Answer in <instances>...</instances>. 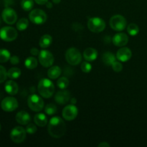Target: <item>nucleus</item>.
Segmentation results:
<instances>
[{
    "mask_svg": "<svg viewBox=\"0 0 147 147\" xmlns=\"http://www.w3.org/2000/svg\"><path fill=\"white\" fill-rule=\"evenodd\" d=\"M78 113V110L77 107L75 105L70 104L68 106H66L63 109L62 115H63V117L65 120L73 121L77 117Z\"/></svg>",
    "mask_w": 147,
    "mask_h": 147,
    "instance_id": "obj_13",
    "label": "nucleus"
},
{
    "mask_svg": "<svg viewBox=\"0 0 147 147\" xmlns=\"http://www.w3.org/2000/svg\"><path fill=\"white\" fill-rule=\"evenodd\" d=\"M28 25V20L26 18H22L17 22V29L20 31H23L27 28Z\"/></svg>",
    "mask_w": 147,
    "mask_h": 147,
    "instance_id": "obj_28",
    "label": "nucleus"
},
{
    "mask_svg": "<svg viewBox=\"0 0 147 147\" xmlns=\"http://www.w3.org/2000/svg\"><path fill=\"white\" fill-rule=\"evenodd\" d=\"M4 89H5V91L9 95L14 96V95H16L18 93L19 86L16 82H14V80H10L6 82L5 86H4Z\"/></svg>",
    "mask_w": 147,
    "mask_h": 147,
    "instance_id": "obj_18",
    "label": "nucleus"
},
{
    "mask_svg": "<svg viewBox=\"0 0 147 147\" xmlns=\"http://www.w3.org/2000/svg\"><path fill=\"white\" fill-rule=\"evenodd\" d=\"M62 73V70L59 66H53L47 71V76L51 80H55L58 78Z\"/></svg>",
    "mask_w": 147,
    "mask_h": 147,
    "instance_id": "obj_20",
    "label": "nucleus"
},
{
    "mask_svg": "<svg viewBox=\"0 0 147 147\" xmlns=\"http://www.w3.org/2000/svg\"><path fill=\"white\" fill-rule=\"evenodd\" d=\"M57 86L60 89H66L69 86V80L66 77H61L57 80Z\"/></svg>",
    "mask_w": 147,
    "mask_h": 147,
    "instance_id": "obj_31",
    "label": "nucleus"
},
{
    "mask_svg": "<svg viewBox=\"0 0 147 147\" xmlns=\"http://www.w3.org/2000/svg\"><path fill=\"white\" fill-rule=\"evenodd\" d=\"M127 32L130 35L135 36L139 32V28L137 24L131 23V24H129V26L127 27Z\"/></svg>",
    "mask_w": 147,
    "mask_h": 147,
    "instance_id": "obj_30",
    "label": "nucleus"
},
{
    "mask_svg": "<svg viewBox=\"0 0 147 147\" xmlns=\"http://www.w3.org/2000/svg\"><path fill=\"white\" fill-rule=\"evenodd\" d=\"M7 77V72L3 66L0 65V83L5 81Z\"/></svg>",
    "mask_w": 147,
    "mask_h": 147,
    "instance_id": "obj_33",
    "label": "nucleus"
},
{
    "mask_svg": "<svg viewBox=\"0 0 147 147\" xmlns=\"http://www.w3.org/2000/svg\"><path fill=\"white\" fill-rule=\"evenodd\" d=\"M112 42L113 45L117 47H123L129 42V37L125 33H117L113 37Z\"/></svg>",
    "mask_w": 147,
    "mask_h": 147,
    "instance_id": "obj_15",
    "label": "nucleus"
},
{
    "mask_svg": "<svg viewBox=\"0 0 147 147\" xmlns=\"http://www.w3.org/2000/svg\"><path fill=\"white\" fill-rule=\"evenodd\" d=\"M21 76V70L18 67H11L7 72V77L11 80L17 79Z\"/></svg>",
    "mask_w": 147,
    "mask_h": 147,
    "instance_id": "obj_25",
    "label": "nucleus"
},
{
    "mask_svg": "<svg viewBox=\"0 0 147 147\" xmlns=\"http://www.w3.org/2000/svg\"><path fill=\"white\" fill-rule=\"evenodd\" d=\"M52 1H53V2L54 3V4H59L60 1H61V0H52Z\"/></svg>",
    "mask_w": 147,
    "mask_h": 147,
    "instance_id": "obj_42",
    "label": "nucleus"
},
{
    "mask_svg": "<svg viewBox=\"0 0 147 147\" xmlns=\"http://www.w3.org/2000/svg\"><path fill=\"white\" fill-rule=\"evenodd\" d=\"M111 67L113 70H114L116 73H119V72L121 71L122 69H123V65H122L121 63L119 61H116V60L112 64Z\"/></svg>",
    "mask_w": 147,
    "mask_h": 147,
    "instance_id": "obj_34",
    "label": "nucleus"
},
{
    "mask_svg": "<svg viewBox=\"0 0 147 147\" xmlns=\"http://www.w3.org/2000/svg\"><path fill=\"white\" fill-rule=\"evenodd\" d=\"M70 103H71V104H76V98H73L70 99Z\"/></svg>",
    "mask_w": 147,
    "mask_h": 147,
    "instance_id": "obj_41",
    "label": "nucleus"
},
{
    "mask_svg": "<svg viewBox=\"0 0 147 147\" xmlns=\"http://www.w3.org/2000/svg\"><path fill=\"white\" fill-rule=\"evenodd\" d=\"M103 63L107 66H111L112 64L116 60V56L111 52H106L102 56Z\"/></svg>",
    "mask_w": 147,
    "mask_h": 147,
    "instance_id": "obj_22",
    "label": "nucleus"
},
{
    "mask_svg": "<svg viewBox=\"0 0 147 147\" xmlns=\"http://www.w3.org/2000/svg\"><path fill=\"white\" fill-rule=\"evenodd\" d=\"M30 20L36 24H44L47 21V14L43 10L40 9H35L30 11L29 14Z\"/></svg>",
    "mask_w": 147,
    "mask_h": 147,
    "instance_id": "obj_7",
    "label": "nucleus"
},
{
    "mask_svg": "<svg viewBox=\"0 0 147 147\" xmlns=\"http://www.w3.org/2000/svg\"><path fill=\"white\" fill-rule=\"evenodd\" d=\"M98 147H110V144L106 142H103L98 144Z\"/></svg>",
    "mask_w": 147,
    "mask_h": 147,
    "instance_id": "obj_39",
    "label": "nucleus"
},
{
    "mask_svg": "<svg viewBox=\"0 0 147 147\" xmlns=\"http://www.w3.org/2000/svg\"><path fill=\"white\" fill-rule=\"evenodd\" d=\"M52 42H53V38L50 34H44L40 39L39 45L42 48H47L52 44Z\"/></svg>",
    "mask_w": 147,
    "mask_h": 147,
    "instance_id": "obj_23",
    "label": "nucleus"
},
{
    "mask_svg": "<svg viewBox=\"0 0 147 147\" xmlns=\"http://www.w3.org/2000/svg\"><path fill=\"white\" fill-rule=\"evenodd\" d=\"M38 58L40 63L44 67H51L54 63L53 55L48 50H43L40 51L38 55Z\"/></svg>",
    "mask_w": 147,
    "mask_h": 147,
    "instance_id": "obj_10",
    "label": "nucleus"
},
{
    "mask_svg": "<svg viewBox=\"0 0 147 147\" xmlns=\"http://www.w3.org/2000/svg\"><path fill=\"white\" fill-rule=\"evenodd\" d=\"M131 50L129 47H121L116 53V58L121 62H127L131 58Z\"/></svg>",
    "mask_w": 147,
    "mask_h": 147,
    "instance_id": "obj_16",
    "label": "nucleus"
},
{
    "mask_svg": "<svg viewBox=\"0 0 147 147\" xmlns=\"http://www.w3.org/2000/svg\"><path fill=\"white\" fill-rule=\"evenodd\" d=\"M30 53H31L32 55L33 56H36V55H39L40 54V51L36 47H32V48L30 50Z\"/></svg>",
    "mask_w": 147,
    "mask_h": 147,
    "instance_id": "obj_37",
    "label": "nucleus"
},
{
    "mask_svg": "<svg viewBox=\"0 0 147 147\" xmlns=\"http://www.w3.org/2000/svg\"><path fill=\"white\" fill-rule=\"evenodd\" d=\"M16 121L21 125H27L31 121V116L27 112L24 111L18 112L16 115Z\"/></svg>",
    "mask_w": 147,
    "mask_h": 147,
    "instance_id": "obj_17",
    "label": "nucleus"
},
{
    "mask_svg": "<svg viewBox=\"0 0 147 147\" xmlns=\"http://www.w3.org/2000/svg\"><path fill=\"white\" fill-rule=\"evenodd\" d=\"M1 17L4 22L8 24H13L17 22V14L13 9L6 7L1 13Z\"/></svg>",
    "mask_w": 147,
    "mask_h": 147,
    "instance_id": "obj_12",
    "label": "nucleus"
},
{
    "mask_svg": "<svg viewBox=\"0 0 147 147\" xmlns=\"http://www.w3.org/2000/svg\"><path fill=\"white\" fill-rule=\"evenodd\" d=\"M1 108L6 112H11L18 108V101L17 99L11 96L4 98L1 103Z\"/></svg>",
    "mask_w": 147,
    "mask_h": 147,
    "instance_id": "obj_11",
    "label": "nucleus"
},
{
    "mask_svg": "<svg viewBox=\"0 0 147 147\" xmlns=\"http://www.w3.org/2000/svg\"><path fill=\"white\" fill-rule=\"evenodd\" d=\"M1 124H0V131H1Z\"/></svg>",
    "mask_w": 147,
    "mask_h": 147,
    "instance_id": "obj_43",
    "label": "nucleus"
},
{
    "mask_svg": "<svg viewBox=\"0 0 147 147\" xmlns=\"http://www.w3.org/2000/svg\"><path fill=\"white\" fill-rule=\"evenodd\" d=\"M17 32L12 27H4L0 30V38L5 42L14 41L17 39Z\"/></svg>",
    "mask_w": 147,
    "mask_h": 147,
    "instance_id": "obj_9",
    "label": "nucleus"
},
{
    "mask_svg": "<svg viewBox=\"0 0 147 147\" xmlns=\"http://www.w3.org/2000/svg\"><path fill=\"white\" fill-rule=\"evenodd\" d=\"M46 6H47V8H52V7H53V4H52V3L49 2V1H47V2L46 3Z\"/></svg>",
    "mask_w": 147,
    "mask_h": 147,
    "instance_id": "obj_40",
    "label": "nucleus"
},
{
    "mask_svg": "<svg viewBox=\"0 0 147 147\" xmlns=\"http://www.w3.org/2000/svg\"><path fill=\"white\" fill-rule=\"evenodd\" d=\"M66 131V125L63 119L59 116L53 117L49 121V134L53 138L59 139L63 137Z\"/></svg>",
    "mask_w": 147,
    "mask_h": 147,
    "instance_id": "obj_1",
    "label": "nucleus"
},
{
    "mask_svg": "<svg viewBox=\"0 0 147 147\" xmlns=\"http://www.w3.org/2000/svg\"><path fill=\"white\" fill-rule=\"evenodd\" d=\"M37 126L34 124H33V123H28V125H27V127H26V131H27V133L30 134H34L37 131Z\"/></svg>",
    "mask_w": 147,
    "mask_h": 147,
    "instance_id": "obj_35",
    "label": "nucleus"
},
{
    "mask_svg": "<svg viewBox=\"0 0 147 147\" xmlns=\"http://www.w3.org/2000/svg\"><path fill=\"white\" fill-rule=\"evenodd\" d=\"M111 27L116 32H121L126 27V20L120 14H116L110 19L109 22Z\"/></svg>",
    "mask_w": 147,
    "mask_h": 147,
    "instance_id": "obj_6",
    "label": "nucleus"
},
{
    "mask_svg": "<svg viewBox=\"0 0 147 147\" xmlns=\"http://www.w3.org/2000/svg\"><path fill=\"white\" fill-rule=\"evenodd\" d=\"M34 1H35L37 4L43 5V4H46V3L48 1V0H34Z\"/></svg>",
    "mask_w": 147,
    "mask_h": 147,
    "instance_id": "obj_38",
    "label": "nucleus"
},
{
    "mask_svg": "<svg viewBox=\"0 0 147 147\" xmlns=\"http://www.w3.org/2000/svg\"><path fill=\"white\" fill-rule=\"evenodd\" d=\"M88 27L92 32L99 33L106 28V22L100 17H93L89 19L88 22Z\"/></svg>",
    "mask_w": 147,
    "mask_h": 147,
    "instance_id": "obj_4",
    "label": "nucleus"
},
{
    "mask_svg": "<svg viewBox=\"0 0 147 147\" xmlns=\"http://www.w3.org/2000/svg\"><path fill=\"white\" fill-rule=\"evenodd\" d=\"M34 123L40 127H44L47 124V116L44 113H37L34 117Z\"/></svg>",
    "mask_w": 147,
    "mask_h": 147,
    "instance_id": "obj_21",
    "label": "nucleus"
},
{
    "mask_svg": "<svg viewBox=\"0 0 147 147\" xmlns=\"http://www.w3.org/2000/svg\"><path fill=\"white\" fill-rule=\"evenodd\" d=\"M11 57L9 51L6 49H0V63H6Z\"/></svg>",
    "mask_w": 147,
    "mask_h": 147,
    "instance_id": "obj_27",
    "label": "nucleus"
},
{
    "mask_svg": "<svg viewBox=\"0 0 147 147\" xmlns=\"http://www.w3.org/2000/svg\"><path fill=\"white\" fill-rule=\"evenodd\" d=\"M27 104L32 111L35 112L41 111L44 107V101L42 98L36 94H32L29 96Z\"/></svg>",
    "mask_w": 147,
    "mask_h": 147,
    "instance_id": "obj_5",
    "label": "nucleus"
},
{
    "mask_svg": "<svg viewBox=\"0 0 147 147\" xmlns=\"http://www.w3.org/2000/svg\"><path fill=\"white\" fill-rule=\"evenodd\" d=\"M37 90L42 97L50 98L55 93V86L50 79L42 78L39 82Z\"/></svg>",
    "mask_w": 147,
    "mask_h": 147,
    "instance_id": "obj_2",
    "label": "nucleus"
},
{
    "mask_svg": "<svg viewBox=\"0 0 147 147\" xmlns=\"http://www.w3.org/2000/svg\"><path fill=\"white\" fill-rule=\"evenodd\" d=\"M80 67H81L82 71H83V73H90V70H92V65L89 63L88 61L83 62Z\"/></svg>",
    "mask_w": 147,
    "mask_h": 147,
    "instance_id": "obj_32",
    "label": "nucleus"
},
{
    "mask_svg": "<svg viewBox=\"0 0 147 147\" xmlns=\"http://www.w3.org/2000/svg\"><path fill=\"white\" fill-rule=\"evenodd\" d=\"M21 7L24 11H30L34 7V0H22Z\"/></svg>",
    "mask_w": 147,
    "mask_h": 147,
    "instance_id": "obj_26",
    "label": "nucleus"
},
{
    "mask_svg": "<svg viewBox=\"0 0 147 147\" xmlns=\"http://www.w3.org/2000/svg\"><path fill=\"white\" fill-rule=\"evenodd\" d=\"M83 55L86 61H94L98 57V51L93 47H88L84 50Z\"/></svg>",
    "mask_w": 147,
    "mask_h": 147,
    "instance_id": "obj_19",
    "label": "nucleus"
},
{
    "mask_svg": "<svg viewBox=\"0 0 147 147\" xmlns=\"http://www.w3.org/2000/svg\"><path fill=\"white\" fill-rule=\"evenodd\" d=\"M27 131L22 126H16L10 132V138L15 144L22 143L26 139Z\"/></svg>",
    "mask_w": 147,
    "mask_h": 147,
    "instance_id": "obj_8",
    "label": "nucleus"
},
{
    "mask_svg": "<svg viewBox=\"0 0 147 147\" xmlns=\"http://www.w3.org/2000/svg\"><path fill=\"white\" fill-rule=\"evenodd\" d=\"M38 65V61L34 57H27L24 62V65L27 69L32 70V69L36 68Z\"/></svg>",
    "mask_w": 147,
    "mask_h": 147,
    "instance_id": "obj_24",
    "label": "nucleus"
},
{
    "mask_svg": "<svg viewBox=\"0 0 147 147\" xmlns=\"http://www.w3.org/2000/svg\"><path fill=\"white\" fill-rule=\"evenodd\" d=\"M10 63L12 65H17L20 63V58H19L18 56L17 55H13L10 57L9 59Z\"/></svg>",
    "mask_w": 147,
    "mask_h": 147,
    "instance_id": "obj_36",
    "label": "nucleus"
},
{
    "mask_svg": "<svg viewBox=\"0 0 147 147\" xmlns=\"http://www.w3.org/2000/svg\"><path fill=\"white\" fill-rule=\"evenodd\" d=\"M55 100L60 105L66 104L70 100V93L68 90L62 89L55 94Z\"/></svg>",
    "mask_w": 147,
    "mask_h": 147,
    "instance_id": "obj_14",
    "label": "nucleus"
},
{
    "mask_svg": "<svg viewBox=\"0 0 147 147\" xmlns=\"http://www.w3.org/2000/svg\"><path fill=\"white\" fill-rule=\"evenodd\" d=\"M57 106L53 103H49V104L46 105L45 107V112L46 114L49 115V116L54 115L57 112Z\"/></svg>",
    "mask_w": 147,
    "mask_h": 147,
    "instance_id": "obj_29",
    "label": "nucleus"
},
{
    "mask_svg": "<svg viewBox=\"0 0 147 147\" xmlns=\"http://www.w3.org/2000/svg\"><path fill=\"white\" fill-rule=\"evenodd\" d=\"M65 59L71 65H78L82 61L81 53L76 47H70L66 51Z\"/></svg>",
    "mask_w": 147,
    "mask_h": 147,
    "instance_id": "obj_3",
    "label": "nucleus"
}]
</instances>
